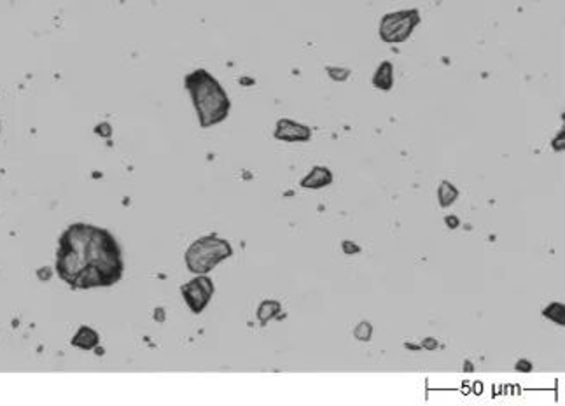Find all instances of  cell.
Masks as SVG:
<instances>
[{"instance_id": "cell-1", "label": "cell", "mask_w": 565, "mask_h": 406, "mask_svg": "<svg viewBox=\"0 0 565 406\" xmlns=\"http://www.w3.org/2000/svg\"><path fill=\"white\" fill-rule=\"evenodd\" d=\"M56 270L74 289L114 285L123 277L121 247L107 230L72 224L60 239Z\"/></svg>"}, {"instance_id": "cell-2", "label": "cell", "mask_w": 565, "mask_h": 406, "mask_svg": "<svg viewBox=\"0 0 565 406\" xmlns=\"http://www.w3.org/2000/svg\"><path fill=\"white\" fill-rule=\"evenodd\" d=\"M186 90L189 91L202 128L219 125L228 117L231 102L221 82L205 69L193 71L184 79Z\"/></svg>"}, {"instance_id": "cell-3", "label": "cell", "mask_w": 565, "mask_h": 406, "mask_svg": "<svg viewBox=\"0 0 565 406\" xmlns=\"http://www.w3.org/2000/svg\"><path fill=\"white\" fill-rule=\"evenodd\" d=\"M231 256L233 247L228 240L219 239L217 235H207L189 246L186 252V265L193 274L205 275Z\"/></svg>"}, {"instance_id": "cell-4", "label": "cell", "mask_w": 565, "mask_h": 406, "mask_svg": "<svg viewBox=\"0 0 565 406\" xmlns=\"http://www.w3.org/2000/svg\"><path fill=\"white\" fill-rule=\"evenodd\" d=\"M420 11L418 9H402V11L387 12L380 20L378 34L385 44H402L411 37L415 28L420 25Z\"/></svg>"}, {"instance_id": "cell-5", "label": "cell", "mask_w": 565, "mask_h": 406, "mask_svg": "<svg viewBox=\"0 0 565 406\" xmlns=\"http://www.w3.org/2000/svg\"><path fill=\"white\" fill-rule=\"evenodd\" d=\"M184 300H186L187 307L191 309L193 313H202L207 309V304L211 303L212 294H214V284L208 277L200 275V277L193 278L191 282H187L180 287Z\"/></svg>"}, {"instance_id": "cell-6", "label": "cell", "mask_w": 565, "mask_h": 406, "mask_svg": "<svg viewBox=\"0 0 565 406\" xmlns=\"http://www.w3.org/2000/svg\"><path fill=\"white\" fill-rule=\"evenodd\" d=\"M273 135L282 142H308L312 139V130L293 119H280L277 121Z\"/></svg>"}, {"instance_id": "cell-7", "label": "cell", "mask_w": 565, "mask_h": 406, "mask_svg": "<svg viewBox=\"0 0 565 406\" xmlns=\"http://www.w3.org/2000/svg\"><path fill=\"white\" fill-rule=\"evenodd\" d=\"M333 179H335V176H333V172L328 167H313L312 170L308 172V176H304L303 179H301V188H306V189L328 188L329 184L333 182Z\"/></svg>"}, {"instance_id": "cell-8", "label": "cell", "mask_w": 565, "mask_h": 406, "mask_svg": "<svg viewBox=\"0 0 565 406\" xmlns=\"http://www.w3.org/2000/svg\"><path fill=\"white\" fill-rule=\"evenodd\" d=\"M373 86L382 91H390L394 88V65L389 60L380 63L376 72H374Z\"/></svg>"}, {"instance_id": "cell-9", "label": "cell", "mask_w": 565, "mask_h": 406, "mask_svg": "<svg viewBox=\"0 0 565 406\" xmlns=\"http://www.w3.org/2000/svg\"><path fill=\"white\" fill-rule=\"evenodd\" d=\"M457 198H459V189L450 180H443L440 184V188H437V202H440L441 207H452L453 203L457 202Z\"/></svg>"}, {"instance_id": "cell-10", "label": "cell", "mask_w": 565, "mask_h": 406, "mask_svg": "<svg viewBox=\"0 0 565 406\" xmlns=\"http://www.w3.org/2000/svg\"><path fill=\"white\" fill-rule=\"evenodd\" d=\"M542 315H544L546 319H550L551 322H555V324L564 326L565 324L564 303H560V301H553V303H550L544 310H542Z\"/></svg>"}, {"instance_id": "cell-11", "label": "cell", "mask_w": 565, "mask_h": 406, "mask_svg": "<svg viewBox=\"0 0 565 406\" xmlns=\"http://www.w3.org/2000/svg\"><path fill=\"white\" fill-rule=\"evenodd\" d=\"M97 342H98L97 333L91 331L90 328H82L81 331L75 335L72 344H74L75 347H81V348H93L95 345H97Z\"/></svg>"}, {"instance_id": "cell-12", "label": "cell", "mask_w": 565, "mask_h": 406, "mask_svg": "<svg viewBox=\"0 0 565 406\" xmlns=\"http://www.w3.org/2000/svg\"><path fill=\"white\" fill-rule=\"evenodd\" d=\"M278 312H280V303H278V301H263V303L259 304L258 319L265 324V322H268L269 319H273V317L277 315Z\"/></svg>"}, {"instance_id": "cell-13", "label": "cell", "mask_w": 565, "mask_h": 406, "mask_svg": "<svg viewBox=\"0 0 565 406\" xmlns=\"http://www.w3.org/2000/svg\"><path fill=\"white\" fill-rule=\"evenodd\" d=\"M371 335H373V326H371L368 320H363V322H359V324L355 326L354 336L359 342H368L371 338Z\"/></svg>"}, {"instance_id": "cell-14", "label": "cell", "mask_w": 565, "mask_h": 406, "mask_svg": "<svg viewBox=\"0 0 565 406\" xmlns=\"http://www.w3.org/2000/svg\"><path fill=\"white\" fill-rule=\"evenodd\" d=\"M328 74H329V77L333 79V81L344 82V81H347L348 77H350L352 72L348 71V69H339V67H328Z\"/></svg>"}, {"instance_id": "cell-15", "label": "cell", "mask_w": 565, "mask_h": 406, "mask_svg": "<svg viewBox=\"0 0 565 406\" xmlns=\"http://www.w3.org/2000/svg\"><path fill=\"white\" fill-rule=\"evenodd\" d=\"M341 249H344L345 254H359V252H361V247H359L357 243L350 242V240H345V242L341 243Z\"/></svg>"}, {"instance_id": "cell-16", "label": "cell", "mask_w": 565, "mask_h": 406, "mask_svg": "<svg viewBox=\"0 0 565 406\" xmlns=\"http://www.w3.org/2000/svg\"><path fill=\"white\" fill-rule=\"evenodd\" d=\"M564 137H565V132L562 130L560 133H558L557 137H555L553 141V149L555 151H564Z\"/></svg>"}, {"instance_id": "cell-17", "label": "cell", "mask_w": 565, "mask_h": 406, "mask_svg": "<svg viewBox=\"0 0 565 406\" xmlns=\"http://www.w3.org/2000/svg\"><path fill=\"white\" fill-rule=\"evenodd\" d=\"M516 370L523 371V373H529V371H532V364L527 359H520L518 363H516Z\"/></svg>"}, {"instance_id": "cell-18", "label": "cell", "mask_w": 565, "mask_h": 406, "mask_svg": "<svg viewBox=\"0 0 565 406\" xmlns=\"http://www.w3.org/2000/svg\"><path fill=\"white\" fill-rule=\"evenodd\" d=\"M420 347H424L425 350H434V348L437 347V342L433 340V338H425V340L420 344Z\"/></svg>"}, {"instance_id": "cell-19", "label": "cell", "mask_w": 565, "mask_h": 406, "mask_svg": "<svg viewBox=\"0 0 565 406\" xmlns=\"http://www.w3.org/2000/svg\"><path fill=\"white\" fill-rule=\"evenodd\" d=\"M444 223H446V226H450L452 230H455V228L460 224V221H459V217H455V215H448V217L444 219Z\"/></svg>"}]
</instances>
